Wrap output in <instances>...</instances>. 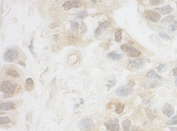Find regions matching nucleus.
I'll return each mask as SVG.
<instances>
[{
  "label": "nucleus",
  "instance_id": "36",
  "mask_svg": "<svg viewBox=\"0 0 177 131\" xmlns=\"http://www.w3.org/2000/svg\"><path fill=\"white\" fill-rule=\"evenodd\" d=\"M171 131H177V127H170Z\"/></svg>",
  "mask_w": 177,
  "mask_h": 131
},
{
  "label": "nucleus",
  "instance_id": "20",
  "mask_svg": "<svg viewBox=\"0 0 177 131\" xmlns=\"http://www.w3.org/2000/svg\"><path fill=\"white\" fill-rule=\"evenodd\" d=\"M88 16V13L86 11H82L81 12L78 13L75 17V19H83Z\"/></svg>",
  "mask_w": 177,
  "mask_h": 131
},
{
  "label": "nucleus",
  "instance_id": "27",
  "mask_svg": "<svg viewBox=\"0 0 177 131\" xmlns=\"http://www.w3.org/2000/svg\"><path fill=\"white\" fill-rule=\"evenodd\" d=\"M163 2H164L163 1H160V0H152L150 1V3L153 6H155V5H158L159 4L162 3Z\"/></svg>",
  "mask_w": 177,
  "mask_h": 131
},
{
  "label": "nucleus",
  "instance_id": "9",
  "mask_svg": "<svg viewBox=\"0 0 177 131\" xmlns=\"http://www.w3.org/2000/svg\"><path fill=\"white\" fill-rule=\"evenodd\" d=\"M162 112L165 115L170 118L174 114V109L173 107L171 106V104L167 103L163 106Z\"/></svg>",
  "mask_w": 177,
  "mask_h": 131
},
{
  "label": "nucleus",
  "instance_id": "21",
  "mask_svg": "<svg viewBox=\"0 0 177 131\" xmlns=\"http://www.w3.org/2000/svg\"><path fill=\"white\" fill-rule=\"evenodd\" d=\"M115 40L116 42H119L122 40V30H119L115 32Z\"/></svg>",
  "mask_w": 177,
  "mask_h": 131
},
{
  "label": "nucleus",
  "instance_id": "6",
  "mask_svg": "<svg viewBox=\"0 0 177 131\" xmlns=\"http://www.w3.org/2000/svg\"><path fill=\"white\" fill-rule=\"evenodd\" d=\"M107 130L110 131H118L119 130V121L117 119H110L105 122Z\"/></svg>",
  "mask_w": 177,
  "mask_h": 131
},
{
  "label": "nucleus",
  "instance_id": "7",
  "mask_svg": "<svg viewBox=\"0 0 177 131\" xmlns=\"http://www.w3.org/2000/svg\"><path fill=\"white\" fill-rule=\"evenodd\" d=\"M81 6L82 3L79 1H68L62 5V7L65 11H69L73 8H79Z\"/></svg>",
  "mask_w": 177,
  "mask_h": 131
},
{
  "label": "nucleus",
  "instance_id": "28",
  "mask_svg": "<svg viewBox=\"0 0 177 131\" xmlns=\"http://www.w3.org/2000/svg\"><path fill=\"white\" fill-rule=\"evenodd\" d=\"M165 69H166V65L165 64H160V65L157 67V70L160 72L165 70Z\"/></svg>",
  "mask_w": 177,
  "mask_h": 131
},
{
  "label": "nucleus",
  "instance_id": "22",
  "mask_svg": "<svg viewBox=\"0 0 177 131\" xmlns=\"http://www.w3.org/2000/svg\"><path fill=\"white\" fill-rule=\"evenodd\" d=\"M177 30V20L174 21L171 25H170L168 30L170 31H175Z\"/></svg>",
  "mask_w": 177,
  "mask_h": 131
},
{
  "label": "nucleus",
  "instance_id": "32",
  "mask_svg": "<svg viewBox=\"0 0 177 131\" xmlns=\"http://www.w3.org/2000/svg\"><path fill=\"white\" fill-rule=\"evenodd\" d=\"M132 131H143L141 129L140 127H137V126H134L133 127V129H132Z\"/></svg>",
  "mask_w": 177,
  "mask_h": 131
},
{
  "label": "nucleus",
  "instance_id": "26",
  "mask_svg": "<svg viewBox=\"0 0 177 131\" xmlns=\"http://www.w3.org/2000/svg\"><path fill=\"white\" fill-rule=\"evenodd\" d=\"M79 27V24L76 21H73L71 23V30L73 31H76Z\"/></svg>",
  "mask_w": 177,
  "mask_h": 131
},
{
  "label": "nucleus",
  "instance_id": "14",
  "mask_svg": "<svg viewBox=\"0 0 177 131\" xmlns=\"http://www.w3.org/2000/svg\"><path fill=\"white\" fill-rule=\"evenodd\" d=\"M34 86V82L33 80L31 79V78H29L26 79V83H25V88L27 91L30 92L33 88Z\"/></svg>",
  "mask_w": 177,
  "mask_h": 131
},
{
  "label": "nucleus",
  "instance_id": "13",
  "mask_svg": "<svg viewBox=\"0 0 177 131\" xmlns=\"http://www.w3.org/2000/svg\"><path fill=\"white\" fill-rule=\"evenodd\" d=\"M156 9L158 10L159 12L163 15L169 14V13L172 12V11H173V8L170 5L162 7L159 8H156Z\"/></svg>",
  "mask_w": 177,
  "mask_h": 131
},
{
  "label": "nucleus",
  "instance_id": "1",
  "mask_svg": "<svg viewBox=\"0 0 177 131\" xmlns=\"http://www.w3.org/2000/svg\"><path fill=\"white\" fill-rule=\"evenodd\" d=\"M17 86V84H13L9 81H3L1 84V91L8 96H12L15 92Z\"/></svg>",
  "mask_w": 177,
  "mask_h": 131
},
{
  "label": "nucleus",
  "instance_id": "5",
  "mask_svg": "<svg viewBox=\"0 0 177 131\" xmlns=\"http://www.w3.org/2000/svg\"><path fill=\"white\" fill-rule=\"evenodd\" d=\"M78 125L81 130L86 131H91L95 128V125L91 119H84L80 121Z\"/></svg>",
  "mask_w": 177,
  "mask_h": 131
},
{
  "label": "nucleus",
  "instance_id": "24",
  "mask_svg": "<svg viewBox=\"0 0 177 131\" xmlns=\"http://www.w3.org/2000/svg\"><path fill=\"white\" fill-rule=\"evenodd\" d=\"M177 115L173 117L167 122V125H177Z\"/></svg>",
  "mask_w": 177,
  "mask_h": 131
},
{
  "label": "nucleus",
  "instance_id": "23",
  "mask_svg": "<svg viewBox=\"0 0 177 131\" xmlns=\"http://www.w3.org/2000/svg\"><path fill=\"white\" fill-rule=\"evenodd\" d=\"M174 19V15H170L167 17H166L165 19L162 20V22H165V23H171L172 21H173Z\"/></svg>",
  "mask_w": 177,
  "mask_h": 131
},
{
  "label": "nucleus",
  "instance_id": "12",
  "mask_svg": "<svg viewBox=\"0 0 177 131\" xmlns=\"http://www.w3.org/2000/svg\"><path fill=\"white\" fill-rule=\"evenodd\" d=\"M109 21H106L104 23H101L100 25L99 26V27L95 30V34L97 35H100L106 28H107V27L109 26Z\"/></svg>",
  "mask_w": 177,
  "mask_h": 131
},
{
  "label": "nucleus",
  "instance_id": "11",
  "mask_svg": "<svg viewBox=\"0 0 177 131\" xmlns=\"http://www.w3.org/2000/svg\"><path fill=\"white\" fill-rule=\"evenodd\" d=\"M15 108V104L12 102H7L3 103L0 104V109L1 110H13Z\"/></svg>",
  "mask_w": 177,
  "mask_h": 131
},
{
  "label": "nucleus",
  "instance_id": "30",
  "mask_svg": "<svg viewBox=\"0 0 177 131\" xmlns=\"http://www.w3.org/2000/svg\"><path fill=\"white\" fill-rule=\"evenodd\" d=\"M116 83V80L115 79H112V80H109L108 81V85L107 86L109 87H111L113 85H114Z\"/></svg>",
  "mask_w": 177,
  "mask_h": 131
},
{
  "label": "nucleus",
  "instance_id": "25",
  "mask_svg": "<svg viewBox=\"0 0 177 131\" xmlns=\"http://www.w3.org/2000/svg\"><path fill=\"white\" fill-rule=\"evenodd\" d=\"M11 122V119L8 117H1L0 118V124H8Z\"/></svg>",
  "mask_w": 177,
  "mask_h": 131
},
{
  "label": "nucleus",
  "instance_id": "8",
  "mask_svg": "<svg viewBox=\"0 0 177 131\" xmlns=\"http://www.w3.org/2000/svg\"><path fill=\"white\" fill-rule=\"evenodd\" d=\"M145 17L149 20L156 23L161 18V15L154 11H148L145 12Z\"/></svg>",
  "mask_w": 177,
  "mask_h": 131
},
{
  "label": "nucleus",
  "instance_id": "15",
  "mask_svg": "<svg viewBox=\"0 0 177 131\" xmlns=\"http://www.w3.org/2000/svg\"><path fill=\"white\" fill-rule=\"evenodd\" d=\"M5 73L6 75L12 76L13 77L15 78H19L20 76V74H19L18 71L17 70H15V69H8L6 70Z\"/></svg>",
  "mask_w": 177,
  "mask_h": 131
},
{
  "label": "nucleus",
  "instance_id": "38",
  "mask_svg": "<svg viewBox=\"0 0 177 131\" xmlns=\"http://www.w3.org/2000/svg\"><path fill=\"white\" fill-rule=\"evenodd\" d=\"M176 3H177V2H176Z\"/></svg>",
  "mask_w": 177,
  "mask_h": 131
},
{
  "label": "nucleus",
  "instance_id": "29",
  "mask_svg": "<svg viewBox=\"0 0 177 131\" xmlns=\"http://www.w3.org/2000/svg\"><path fill=\"white\" fill-rule=\"evenodd\" d=\"M159 36L161 38L164 39H170V37L168 35H167L166 34H165L164 33H160Z\"/></svg>",
  "mask_w": 177,
  "mask_h": 131
},
{
  "label": "nucleus",
  "instance_id": "31",
  "mask_svg": "<svg viewBox=\"0 0 177 131\" xmlns=\"http://www.w3.org/2000/svg\"><path fill=\"white\" fill-rule=\"evenodd\" d=\"M81 29L82 30V31L86 32L87 30V27H86V26L85 23L84 22L82 23V24H81Z\"/></svg>",
  "mask_w": 177,
  "mask_h": 131
},
{
  "label": "nucleus",
  "instance_id": "2",
  "mask_svg": "<svg viewBox=\"0 0 177 131\" xmlns=\"http://www.w3.org/2000/svg\"><path fill=\"white\" fill-rule=\"evenodd\" d=\"M135 84H131L129 82L127 85H124L122 86L118 87L116 90V94L120 97H126L131 94L133 91V86Z\"/></svg>",
  "mask_w": 177,
  "mask_h": 131
},
{
  "label": "nucleus",
  "instance_id": "3",
  "mask_svg": "<svg viewBox=\"0 0 177 131\" xmlns=\"http://www.w3.org/2000/svg\"><path fill=\"white\" fill-rule=\"evenodd\" d=\"M121 49L131 57H137L140 55V52L129 44H123L121 45Z\"/></svg>",
  "mask_w": 177,
  "mask_h": 131
},
{
  "label": "nucleus",
  "instance_id": "19",
  "mask_svg": "<svg viewBox=\"0 0 177 131\" xmlns=\"http://www.w3.org/2000/svg\"><path fill=\"white\" fill-rule=\"evenodd\" d=\"M124 109V104L122 103H117L116 104L115 112L117 114H120L123 112Z\"/></svg>",
  "mask_w": 177,
  "mask_h": 131
},
{
  "label": "nucleus",
  "instance_id": "33",
  "mask_svg": "<svg viewBox=\"0 0 177 131\" xmlns=\"http://www.w3.org/2000/svg\"><path fill=\"white\" fill-rule=\"evenodd\" d=\"M173 75H174V76H177V66L175 68L173 69Z\"/></svg>",
  "mask_w": 177,
  "mask_h": 131
},
{
  "label": "nucleus",
  "instance_id": "34",
  "mask_svg": "<svg viewBox=\"0 0 177 131\" xmlns=\"http://www.w3.org/2000/svg\"><path fill=\"white\" fill-rule=\"evenodd\" d=\"M33 49V40H32L31 41V44H30V45L29 46V49L30 50V51L32 53V50Z\"/></svg>",
  "mask_w": 177,
  "mask_h": 131
},
{
  "label": "nucleus",
  "instance_id": "4",
  "mask_svg": "<svg viewBox=\"0 0 177 131\" xmlns=\"http://www.w3.org/2000/svg\"><path fill=\"white\" fill-rule=\"evenodd\" d=\"M3 56L5 61L7 62H13L18 58V51L14 48H9L6 51Z\"/></svg>",
  "mask_w": 177,
  "mask_h": 131
},
{
  "label": "nucleus",
  "instance_id": "17",
  "mask_svg": "<svg viewBox=\"0 0 177 131\" xmlns=\"http://www.w3.org/2000/svg\"><path fill=\"white\" fill-rule=\"evenodd\" d=\"M122 125L124 131H130V126L131 125V121L128 119H125L123 121Z\"/></svg>",
  "mask_w": 177,
  "mask_h": 131
},
{
  "label": "nucleus",
  "instance_id": "37",
  "mask_svg": "<svg viewBox=\"0 0 177 131\" xmlns=\"http://www.w3.org/2000/svg\"><path fill=\"white\" fill-rule=\"evenodd\" d=\"M174 83H175L176 85L177 86V78H175V79H174Z\"/></svg>",
  "mask_w": 177,
  "mask_h": 131
},
{
  "label": "nucleus",
  "instance_id": "35",
  "mask_svg": "<svg viewBox=\"0 0 177 131\" xmlns=\"http://www.w3.org/2000/svg\"><path fill=\"white\" fill-rule=\"evenodd\" d=\"M18 63L19 65H20V66H23V67H24L25 66V63L23 61H19Z\"/></svg>",
  "mask_w": 177,
  "mask_h": 131
},
{
  "label": "nucleus",
  "instance_id": "18",
  "mask_svg": "<svg viewBox=\"0 0 177 131\" xmlns=\"http://www.w3.org/2000/svg\"><path fill=\"white\" fill-rule=\"evenodd\" d=\"M143 63V60L140 59H136L134 60H131L129 62L130 64L134 67H139L141 65H142Z\"/></svg>",
  "mask_w": 177,
  "mask_h": 131
},
{
  "label": "nucleus",
  "instance_id": "10",
  "mask_svg": "<svg viewBox=\"0 0 177 131\" xmlns=\"http://www.w3.org/2000/svg\"><path fill=\"white\" fill-rule=\"evenodd\" d=\"M106 56L107 57V58L110 59V60H113V61H118L121 60L123 56V55L122 54H119L117 53L116 51H112L109 53Z\"/></svg>",
  "mask_w": 177,
  "mask_h": 131
},
{
  "label": "nucleus",
  "instance_id": "16",
  "mask_svg": "<svg viewBox=\"0 0 177 131\" xmlns=\"http://www.w3.org/2000/svg\"><path fill=\"white\" fill-rule=\"evenodd\" d=\"M147 76L148 78L149 79H159L160 80L162 79L161 76H160V75L157 74L155 72H154L153 70H150L149 72H148L147 73Z\"/></svg>",
  "mask_w": 177,
  "mask_h": 131
}]
</instances>
